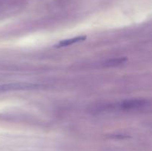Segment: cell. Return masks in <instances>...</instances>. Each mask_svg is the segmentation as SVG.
<instances>
[{
  "instance_id": "obj_1",
  "label": "cell",
  "mask_w": 152,
  "mask_h": 151,
  "mask_svg": "<svg viewBox=\"0 0 152 151\" xmlns=\"http://www.w3.org/2000/svg\"><path fill=\"white\" fill-rule=\"evenodd\" d=\"M147 105H148V102L145 99H132L123 101V102H119L114 105H111V106L108 105L107 106V108L108 109L111 108V110H117L131 111L143 108Z\"/></svg>"
},
{
  "instance_id": "obj_3",
  "label": "cell",
  "mask_w": 152,
  "mask_h": 151,
  "mask_svg": "<svg viewBox=\"0 0 152 151\" xmlns=\"http://www.w3.org/2000/svg\"><path fill=\"white\" fill-rule=\"evenodd\" d=\"M126 61V59H124V58L114 59H111V60L108 61V62L105 64V65H107V66H109V67H115V66H117V65H122V64L124 63Z\"/></svg>"
},
{
  "instance_id": "obj_2",
  "label": "cell",
  "mask_w": 152,
  "mask_h": 151,
  "mask_svg": "<svg viewBox=\"0 0 152 151\" xmlns=\"http://www.w3.org/2000/svg\"><path fill=\"white\" fill-rule=\"evenodd\" d=\"M86 38V36H77L74 37V38H67V39L61 40L59 42H58V44H56V46L57 47H68V46H71L77 42H80V41H84Z\"/></svg>"
}]
</instances>
